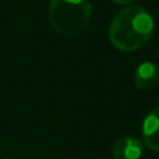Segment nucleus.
Wrapping results in <instances>:
<instances>
[{
	"mask_svg": "<svg viewBox=\"0 0 159 159\" xmlns=\"http://www.w3.org/2000/svg\"><path fill=\"white\" fill-rule=\"evenodd\" d=\"M142 154L143 143L135 137H120L112 147V157L114 159H139Z\"/></svg>",
	"mask_w": 159,
	"mask_h": 159,
	"instance_id": "7ed1b4c3",
	"label": "nucleus"
},
{
	"mask_svg": "<svg viewBox=\"0 0 159 159\" xmlns=\"http://www.w3.org/2000/svg\"><path fill=\"white\" fill-rule=\"evenodd\" d=\"M134 86L140 91H150L159 82V68L153 62L140 63L133 76Z\"/></svg>",
	"mask_w": 159,
	"mask_h": 159,
	"instance_id": "20e7f679",
	"label": "nucleus"
},
{
	"mask_svg": "<svg viewBox=\"0 0 159 159\" xmlns=\"http://www.w3.org/2000/svg\"><path fill=\"white\" fill-rule=\"evenodd\" d=\"M113 1L114 4H118V5H129L132 2H134L135 0H111Z\"/></svg>",
	"mask_w": 159,
	"mask_h": 159,
	"instance_id": "423d86ee",
	"label": "nucleus"
},
{
	"mask_svg": "<svg viewBox=\"0 0 159 159\" xmlns=\"http://www.w3.org/2000/svg\"><path fill=\"white\" fill-rule=\"evenodd\" d=\"M153 32L154 20L152 15L139 5H129L113 17L108 36L117 50L132 52L147 45Z\"/></svg>",
	"mask_w": 159,
	"mask_h": 159,
	"instance_id": "f257e3e1",
	"label": "nucleus"
},
{
	"mask_svg": "<svg viewBox=\"0 0 159 159\" xmlns=\"http://www.w3.org/2000/svg\"><path fill=\"white\" fill-rule=\"evenodd\" d=\"M142 129L145 147L152 152H159V107L148 113Z\"/></svg>",
	"mask_w": 159,
	"mask_h": 159,
	"instance_id": "39448f33",
	"label": "nucleus"
},
{
	"mask_svg": "<svg viewBox=\"0 0 159 159\" xmlns=\"http://www.w3.org/2000/svg\"><path fill=\"white\" fill-rule=\"evenodd\" d=\"M92 15L91 0H51L48 20L52 29L66 36L81 32Z\"/></svg>",
	"mask_w": 159,
	"mask_h": 159,
	"instance_id": "f03ea898",
	"label": "nucleus"
}]
</instances>
